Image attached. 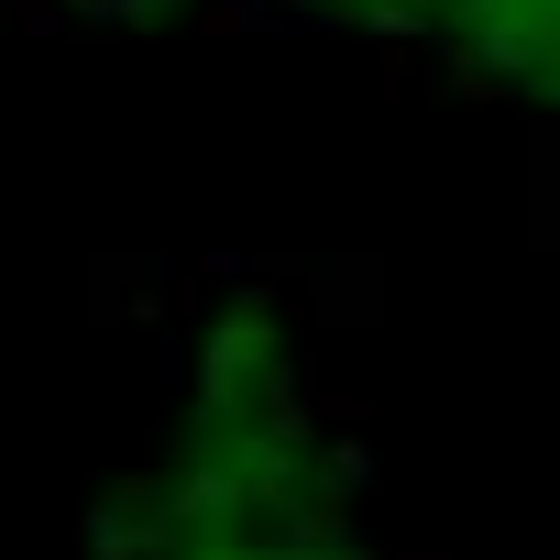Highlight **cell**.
Wrapping results in <instances>:
<instances>
[]
</instances>
